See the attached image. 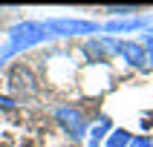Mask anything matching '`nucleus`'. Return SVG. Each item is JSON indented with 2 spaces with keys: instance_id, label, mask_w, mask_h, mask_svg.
<instances>
[{
  "instance_id": "obj_1",
  "label": "nucleus",
  "mask_w": 153,
  "mask_h": 147,
  "mask_svg": "<svg viewBox=\"0 0 153 147\" xmlns=\"http://www.w3.org/2000/svg\"><path fill=\"white\" fill-rule=\"evenodd\" d=\"M46 41H52V32L46 29V23H41V20H23V23H15L9 29L6 49L12 52V55H17V52L32 49V46L46 43Z\"/></svg>"
},
{
  "instance_id": "obj_2",
  "label": "nucleus",
  "mask_w": 153,
  "mask_h": 147,
  "mask_svg": "<svg viewBox=\"0 0 153 147\" xmlns=\"http://www.w3.org/2000/svg\"><path fill=\"white\" fill-rule=\"evenodd\" d=\"M52 38H78V35H98L101 23L95 20H84V17H49L43 20Z\"/></svg>"
},
{
  "instance_id": "obj_3",
  "label": "nucleus",
  "mask_w": 153,
  "mask_h": 147,
  "mask_svg": "<svg viewBox=\"0 0 153 147\" xmlns=\"http://www.w3.org/2000/svg\"><path fill=\"white\" fill-rule=\"evenodd\" d=\"M55 121H58L61 130H64L69 138H75V141L87 136V121H84V115H81L75 107H58V110H55Z\"/></svg>"
},
{
  "instance_id": "obj_4",
  "label": "nucleus",
  "mask_w": 153,
  "mask_h": 147,
  "mask_svg": "<svg viewBox=\"0 0 153 147\" xmlns=\"http://www.w3.org/2000/svg\"><path fill=\"white\" fill-rule=\"evenodd\" d=\"M153 23L150 15H136V17H110L107 23H101V32L110 38V35H124V32H136V29H145Z\"/></svg>"
},
{
  "instance_id": "obj_5",
  "label": "nucleus",
  "mask_w": 153,
  "mask_h": 147,
  "mask_svg": "<svg viewBox=\"0 0 153 147\" xmlns=\"http://www.w3.org/2000/svg\"><path fill=\"white\" fill-rule=\"evenodd\" d=\"M116 52H119L121 58L127 61L130 66H136V69H145V66H147V58H145V46H142L139 41H119Z\"/></svg>"
},
{
  "instance_id": "obj_6",
  "label": "nucleus",
  "mask_w": 153,
  "mask_h": 147,
  "mask_svg": "<svg viewBox=\"0 0 153 147\" xmlns=\"http://www.w3.org/2000/svg\"><path fill=\"white\" fill-rule=\"evenodd\" d=\"M9 84H12V89H15V92H20V95H35V89H38L35 75L29 72V69H23V66H15V69H12Z\"/></svg>"
},
{
  "instance_id": "obj_7",
  "label": "nucleus",
  "mask_w": 153,
  "mask_h": 147,
  "mask_svg": "<svg viewBox=\"0 0 153 147\" xmlns=\"http://www.w3.org/2000/svg\"><path fill=\"white\" fill-rule=\"evenodd\" d=\"M110 130H113V121L107 118V115H101V118L93 124V130H90V147H98V144H101V138L110 136Z\"/></svg>"
},
{
  "instance_id": "obj_8",
  "label": "nucleus",
  "mask_w": 153,
  "mask_h": 147,
  "mask_svg": "<svg viewBox=\"0 0 153 147\" xmlns=\"http://www.w3.org/2000/svg\"><path fill=\"white\" fill-rule=\"evenodd\" d=\"M116 46H119V41L116 38H107V35H95L93 41H90V52L93 55H110V52H116Z\"/></svg>"
},
{
  "instance_id": "obj_9",
  "label": "nucleus",
  "mask_w": 153,
  "mask_h": 147,
  "mask_svg": "<svg viewBox=\"0 0 153 147\" xmlns=\"http://www.w3.org/2000/svg\"><path fill=\"white\" fill-rule=\"evenodd\" d=\"M127 144H130V133L121 127L110 130V136L104 138V147H127Z\"/></svg>"
},
{
  "instance_id": "obj_10",
  "label": "nucleus",
  "mask_w": 153,
  "mask_h": 147,
  "mask_svg": "<svg viewBox=\"0 0 153 147\" xmlns=\"http://www.w3.org/2000/svg\"><path fill=\"white\" fill-rule=\"evenodd\" d=\"M142 46H145V58H147V66H153V29H147L145 35H142Z\"/></svg>"
},
{
  "instance_id": "obj_11",
  "label": "nucleus",
  "mask_w": 153,
  "mask_h": 147,
  "mask_svg": "<svg viewBox=\"0 0 153 147\" xmlns=\"http://www.w3.org/2000/svg\"><path fill=\"white\" fill-rule=\"evenodd\" d=\"M113 17H136L139 15V6H110L107 9Z\"/></svg>"
},
{
  "instance_id": "obj_12",
  "label": "nucleus",
  "mask_w": 153,
  "mask_h": 147,
  "mask_svg": "<svg viewBox=\"0 0 153 147\" xmlns=\"http://www.w3.org/2000/svg\"><path fill=\"white\" fill-rule=\"evenodd\" d=\"M127 147H153V138L150 136H130Z\"/></svg>"
},
{
  "instance_id": "obj_13",
  "label": "nucleus",
  "mask_w": 153,
  "mask_h": 147,
  "mask_svg": "<svg viewBox=\"0 0 153 147\" xmlns=\"http://www.w3.org/2000/svg\"><path fill=\"white\" fill-rule=\"evenodd\" d=\"M17 104H15V98H9V95H0V110H15Z\"/></svg>"
},
{
  "instance_id": "obj_14",
  "label": "nucleus",
  "mask_w": 153,
  "mask_h": 147,
  "mask_svg": "<svg viewBox=\"0 0 153 147\" xmlns=\"http://www.w3.org/2000/svg\"><path fill=\"white\" fill-rule=\"evenodd\" d=\"M0 69H3V66H0Z\"/></svg>"
}]
</instances>
